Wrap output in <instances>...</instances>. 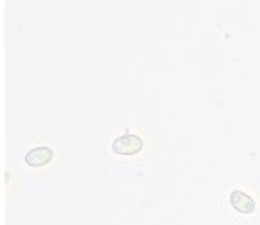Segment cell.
I'll use <instances>...</instances> for the list:
<instances>
[{
    "mask_svg": "<svg viewBox=\"0 0 260 225\" xmlns=\"http://www.w3.org/2000/svg\"><path fill=\"white\" fill-rule=\"evenodd\" d=\"M112 149L118 155H136V153H139L143 149V141L141 137L126 133V135L118 137L112 142Z\"/></svg>",
    "mask_w": 260,
    "mask_h": 225,
    "instance_id": "obj_1",
    "label": "cell"
},
{
    "mask_svg": "<svg viewBox=\"0 0 260 225\" xmlns=\"http://www.w3.org/2000/svg\"><path fill=\"white\" fill-rule=\"evenodd\" d=\"M230 204L232 207L240 214H251L255 211V200L249 195H246L244 191H232L230 195Z\"/></svg>",
    "mask_w": 260,
    "mask_h": 225,
    "instance_id": "obj_2",
    "label": "cell"
},
{
    "mask_svg": "<svg viewBox=\"0 0 260 225\" xmlns=\"http://www.w3.org/2000/svg\"><path fill=\"white\" fill-rule=\"evenodd\" d=\"M51 161H53V149L47 148V146H38L25 155V162L31 168H40V166L49 164Z\"/></svg>",
    "mask_w": 260,
    "mask_h": 225,
    "instance_id": "obj_3",
    "label": "cell"
}]
</instances>
